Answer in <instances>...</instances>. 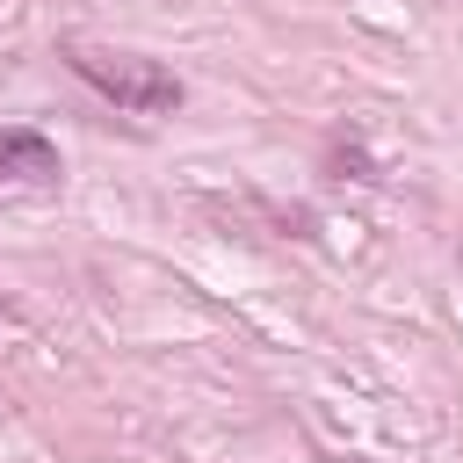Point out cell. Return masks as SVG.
<instances>
[{
    "instance_id": "2",
    "label": "cell",
    "mask_w": 463,
    "mask_h": 463,
    "mask_svg": "<svg viewBox=\"0 0 463 463\" xmlns=\"http://www.w3.org/2000/svg\"><path fill=\"white\" fill-rule=\"evenodd\" d=\"M65 166H58V145L29 123H0V181H22V188H51Z\"/></svg>"
},
{
    "instance_id": "1",
    "label": "cell",
    "mask_w": 463,
    "mask_h": 463,
    "mask_svg": "<svg viewBox=\"0 0 463 463\" xmlns=\"http://www.w3.org/2000/svg\"><path fill=\"white\" fill-rule=\"evenodd\" d=\"M101 101H116L123 116H174L181 109V80L174 65L145 58V51H116V43H65L58 51Z\"/></svg>"
}]
</instances>
